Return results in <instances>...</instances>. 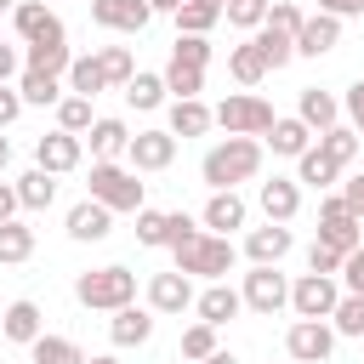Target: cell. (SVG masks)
Segmentation results:
<instances>
[{"label": "cell", "mask_w": 364, "mask_h": 364, "mask_svg": "<svg viewBox=\"0 0 364 364\" xmlns=\"http://www.w3.org/2000/svg\"><path fill=\"white\" fill-rule=\"evenodd\" d=\"M256 171H262V142H256V136H228V142H216V148L205 154V165H199V176H205L210 188L250 182Z\"/></svg>", "instance_id": "1"}, {"label": "cell", "mask_w": 364, "mask_h": 364, "mask_svg": "<svg viewBox=\"0 0 364 364\" xmlns=\"http://www.w3.org/2000/svg\"><path fill=\"white\" fill-rule=\"evenodd\" d=\"M74 296L80 307H97V313H119L136 301V273L131 267H91L74 279Z\"/></svg>", "instance_id": "2"}, {"label": "cell", "mask_w": 364, "mask_h": 364, "mask_svg": "<svg viewBox=\"0 0 364 364\" xmlns=\"http://www.w3.org/2000/svg\"><path fill=\"white\" fill-rule=\"evenodd\" d=\"M171 250H176V267L199 273V279H222L233 267V239L228 233H193L188 245H171Z\"/></svg>", "instance_id": "3"}, {"label": "cell", "mask_w": 364, "mask_h": 364, "mask_svg": "<svg viewBox=\"0 0 364 364\" xmlns=\"http://www.w3.org/2000/svg\"><path fill=\"white\" fill-rule=\"evenodd\" d=\"M91 199H102L108 210H142V182L136 171H119L114 159L91 165Z\"/></svg>", "instance_id": "4"}, {"label": "cell", "mask_w": 364, "mask_h": 364, "mask_svg": "<svg viewBox=\"0 0 364 364\" xmlns=\"http://www.w3.org/2000/svg\"><path fill=\"white\" fill-rule=\"evenodd\" d=\"M273 102H262V97H228L222 108H216V125L228 131V136H267L273 131Z\"/></svg>", "instance_id": "5"}, {"label": "cell", "mask_w": 364, "mask_h": 364, "mask_svg": "<svg viewBox=\"0 0 364 364\" xmlns=\"http://www.w3.org/2000/svg\"><path fill=\"white\" fill-rule=\"evenodd\" d=\"M284 301H290V284H284L279 262H273V267H262V262H256V267L245 273V307H256V313H267V318H273Z\"/></svg>", "instance_id": "6"}, {"label": "cell", "mask_w": 364, "mask_h": 364, "mask_svg": "<svg viewBox=\"0 0 364 364\" xmlns=\"http://www.w3.org/2000/svg\"><path fill=\"white\" fill-rule=\"evenodd\" d=\"M336 301H341V290H336V279H330V273H307V279H296V284H290V307H296L301 318H330V313H336Z\"/></svg>", "instance_id": "7"}, {"label": "cell", "mask_w": 364, "mask_h": 364, "mask_svg": "<svg viewBox=\"0 0 364 364\" xmlns=\"http://www.w3.org/2000/svg\"><path fill=\"white\" fill-rule=\"evenodd\" d=\"M284 347H290V358H296V364H324V358H330V347H336V336H330V324H324V318H296V324H290V336H284Z\"/></svg>", "instance_id": "8"}, {"label": "cell", "mask_w": 364, "mask_h": 364, "mask_svg": "<svg viewBox=\"0 0 364 364\" xmlns=\"http://www.w3.org/2000/svg\"><path fill=\"white\" fill-rule=\"evenodd\" d=\"M125 154H131V171H165L176 159V131H136Z\"/></svg>", "instance_id": "9"}, {"label": "cell", "mask_w": 364, "mask_h": 364, "mask_svg": "<svg viewBox=\"0 0 364 364\" xmlns=\"http://www.w3.org/2000/svg\"><path fill=\"white\" fill-rule=\"evenodd\" d=\"M34 165H40V171H51V176L74 171V165H80V136L57 125L51 136H40V142H34Z\"/></svg>", "instance_id": "10"}, {"label": "cell", "mask_w": 364, "mask_h": 364, "mask_svg": "<svg viewBox=\"0 0 364 364\" xmlns=\"http://www.w3.org/2000/svg\"><path fill=\"white\" fill-rule=\"evenodd\" d=\"M91 17H97L102 28L142 34V28H148V17H154V6H148V0H91Z\"/></svg>", "instance_id": "11"}, {"label": "cell", "mask_w": 364, "mask_h": 364, "mask_svg": "<svg viewBox=\"0 0 364 364\" xmlns=\"http://www.w3.org/2000/svg\"><path fill=\"white\" fill-rule=\"evenodd\" d=\"M193 301V284H188V273L182 267H171V273H154L148 279V307L154 313H182Z\"/></svg>", "instance_id": "12"}, {"label": "cell", "mask_w": 364, "mask_h": 364, "mask_svg": "<svg viewBox=\"0 0 364 364\" xmlns=\"http://www.w3.org/2000/svg\"><path fill=\"white\" fill-rule=\"evenodd\" d=\"M108 228H114V210L102 205V199H80L74 210H68V239H108Z\"/></svg>", "instance_id": "13"}, {"label": "cell", "mask_w": 364, "mask_h": 364, "mask_svg": "<svg viewBox=\"0 0 364 364\" xmlns=\"http://www.w3.org/2000/svg\"><path fill=\"white\" fill-rule=\"evenodd\" d=\"M336 40H341V17H330V11H318V17H307L296 28V51L301 57H324Z\"/></svg>", "instance_id": "14"}, {"label": "cell", "mask_w": 364, "mask_h": 364, "mask_svg": "<svg viewBox=\"0 0 364 364\" xmlns=\"http://www.w3.org/2000/svg\"><path fill=\"white\" fill-rule=\"evenodd\" d=\"M17 34L34 46V40H63V17L57 11H46L40 0H23L17 6Z\"/></svg>", "instance_id": "15"}, {"label": "cell", "mask_w": 364, "mask_h": 364, "mask_svg": "<svg viewBox=\"0 0 364 364\" xmlns=\"http://www.w3.org/2000/svg\"><path fill=\"white\" fill-rule=\"evenodd\" d=\"M318 239H324V245H336V250L347 256V250H358V245H364V222H358L353 210H336V216H318Z\"/></svg>", "instance_id": "16"}, {"label": "cell", "mask_w": 364, "mask_h": 364, "mask_svg": "<svg viewBox=\"0 0 364 364\" xmlns=\"http://www.w3.org/2000/svg\"><path fill=\"white\" fill-rule=\"evenodd\" d=\"M245 250H250V262L273 267L279 256H290V228H284V222H267V228H256V233L245 239Z\"/></svg>", "instance_id": "17"}, {"label": "cell", "mask_w": 364, "mask_h": 364, "mask_svg": "<svg viewBox=\"0 0 364 364\" xmlns=\"http://www.w3.org/2000/svg\"><path fill=\"white\" fill-rule=\"evenodd\" d=\"M108 336H114V347H142V341L154 336V313H142V307L131 301V307H119V313H114Z\"/></svg>", "instance_id": "18"}, {"label": "cell", "mask_w": 364, "mask_h": 364, "mask_svg": "<svg viewBox=\"0 0 364 364\" xmlns=\"http://www.w3.org/2000/svg\"><path fill=\"white\" fill-rule=\"evenodd\" d=\"M267 142H273V154H290V159H301V154L313 148V125H307L301 114H296V119H273Z\"/></svg>", "instance_id": "19"}, {"label": "cell", "mask_w": 364, "mask_h": 364, "mask_svg": "<svg viewBox=\"0 0 364 364\" xmlns=\"http://www.w3.org/2000/svg\"><path fill=\"white\" fill-rule=\"evenodd\" d=\"M262 210H267V222H290V216L301 210V193H296V182H290V176H273V182H262Z\"/></svg>", "instance_id": "20"}, {"label": "cell", "mask_w": 364, "mask_h": 364, "mask_svg": "<svg viewBox=\"0 0 364 364\" xmlns=\"http://www.w3.org/2000/svg\"><path fill=\"white\" fill-rule=\"evenodd\" d=\"M205 228H216V233L245 228V199H239L233 188H216V193H210V205H205Z\"/></svg>", "instance_id": "21"}, {"label": "cell", "mask_w": 364, "mask_h": 364, "mask_svg": "<svg viewBox=\"0 0 364 364\" xmlns=\"http://www.w3.org/2000/svg\"><path fill=\"white\" fill-rule=\"evenodd\" d=\"M0 324H6V336H11V341H23V347H34V341L46 336V318H40V307H34V301H11Z\"/></svg>", "instance_id": "22"}, {"label": "cell", "mask_w": 364, "mask_h": 364, "mask_svg": "<svg viewBox=\"0 0 364 364\" xmlns=\"http://www.w3.org/2000/svg\"><path fill=\"white\" fill-rule=\"evenodd\" d=\"M210 119H216V114H210L199 97H176V102H171V131H176V136H205Z\"/></svg>", "instance_id": "23"}, {"label": "cell", "mask_w": 364, "mask_h": 364, "mask_svg": "<svg viewBox=\"0 0 364 364\" xmlns=\"http://www.w3.org/2000/svg\"><path fill=\"white\" fill-rule=\"evenodd\" d=\"M193 307H199V318H205V324H228V318L245 307V296H239L233 284H210V290H205Z\"/></svg>", "instance_id": "24"}, {"label": "cell", "mask_w": 364, "mask_h": 364, "mask_svg": "<svg viewBox=\"0 0 364 364\" xmlns=\"http://www.w3.org/2000/svg\"><path fill=\"white\" fill-rule=\"evenodd\" d=\"M68 91H74V97H97V91H108L102 63H97V57H74V63H68Z\"/></svg>", "instance_id": "25"}, {"label": "cell", "mask_w": 364, "mask_h": 364, "mask_svg": "<svg viewBox=\"0 0 364 364\" xmlns=\"http://www.w3.org/2000/svg\"><path fill=\"white\" fill-rule=\"evenodd\" d=\"M336 171H341V165H336L324 148H307V154L296 159V182H307V188H330V182H336Z\"/></svg>", "instance_id": "26"}, {"label": "cell", "mask_w": 364, "mask_h": 364, "mask_svg": "<svg viewBox=\"0 0 364 364\" xmlns=\"http://www.w3.org/2000/svg\"><path fill=\"white\" fill-rule=\"evenodd\" d=\"M17 199H23V210H46L51 199H57V182H51V171H28V176H17Z\"/></svg>", "instance_id": "27"}, {"label": "cell", "mask_w": 364, "mask_h": 364, "mask_svg": "<svg viewBox=\"0 0 364 364\" xmlns=\"http://www.w3.org/2000/svg\"><path fill=\"white\" fill-rule=\"evenodd\" d=\"M256 46H262L267 68H284V63L296 57V34H284V28H273V23H262V28H256Z\"/></svg>", "instance_id": "28"}, {"label": "cell", "mask_w": 364, "mask_h": 364, "mask_svg": "<svg viewBox=\"0 0 364 364\" xmlns=\"http://www.w3.org/2000/svg\"><path fill=\"white\" fill-rule=\"evenodd\" d=\"M228 68H233V80H239V85H256V80L267 74V57H262V46H256V40H245V46H233Z\"/></svg>", "instance_id": "29"}, {"label": "cell", "mask_w": 364, "mask_h": 364, "mask_svg": "<svg viewBox=\"0 0 364 364\" xmlns=\"http://www.w3.org/2000/svg\"><path fill=\"white\" fill-rule=\"evenodd\" d=\"M336 114H341V108H336V97H330V91H318V85H307V91H301V119H307L313 131H330V125H336Z\"/></svg>", "instance_id": "30"}, {"label": "cell", "mask_w": 364, "mask_h": 364, "mask_svg": "<svg viewBox=\"0 0 364 364\" xmlns=\"http://www.w3.org/2000/svg\"><path fill=\"white\" fill-rule=\"evenodd\" d=\"M216 17H222L216 0H182V11H176V34H210Z\"/></svg>", "instance_id": "31"}, {"label": "cell", "mask_w": 364, "mask_h": 364, "mask_svg": "<svg viewBox=\"0 0 364 364\" xmlns=\"http://www.w3.org/2000/svg\"><path fill=\"white\" fill-rule=\"evenodd\" d=\"M68 46L63 40H34L28 46V68H40V74H68Z\"/></svg>", "instance_id": "32"}, {"label": "cell", "mask_w": 364, "mask_h": 364, "mask_svg": "<svg viewBox=\"0 0 364 364\" xmlns=\"http://www.w3.org/2000/svg\"><path fill=\"white\" fill-rule=\"evenodd\" d=\"M119 148H131V131H125L119 119H97V125H91V154H97V159H114Z\"/></svg>", "instance_id": "33"}, {"label": "cell", "mask_w": 364, "mask_h": 364, "mask_svg": "<svg viewBox=\"0 0 364 364\" xmlns=\"http://www.w3.org/2000/svg\"><path fill=\"white\" fill-rule=\"evenodd\" d=\"M28 256H34V228L0 222V262H28Z\"/></svg>", "instance_id": "34"}, {"label": "cell", "mask_w": 364, "mask_h": 364, "mask_svg": "<svg viewBox=\"0 0 364 364\" xmlns=\"http://www.w3.org/2000/svg\"><path fill=\"white\" fill-rule=\"evenodd\" d=\"M17 91H23V102H34V108H46V102H63V85H57V74H40V68H28Z\"/></svg>", "instance_id": "35"}, {"label": "cell", "mask_w": 364, "mask_h": 364, "mask_svg": "<svg viewBox=\"0 0 364 364\" xmlns=\"http://www.w3.org/2000/svg\"><path fill=\"white\" fill-rule=\"evenodd\" d=\"M125 102H131V108H159V102H165V74H131Z\"/></svg>", "instance_id": "36"}, {"label": "cell", "mask_w": 364, "mask_h": 364, "mask_svg": "<svg viewBox=\"0 0 364 364\" xmlns=\"http://www.w3.org/2000/svg\"><path fill=\"white\" fill-rule=\"evenodd\" d=\"M34 364H85V353L68 336H40L34 341Z\"/></svg>", "instance_id": "37"}, {"label": "cell", "mask_w": 364, "mask_h": 364, "mask_svg": "<svg viewBox=\"0 0 364 364\" xmlns=\"http://www.w3.org/2000/svg\"><path fill=\"white\" fill-rule=\"evenodd\" d=\"M165 91H176V97H199V91H205V68L171 57V68H165Z\"/></svg>", "instance_id": "38"}, {"label": "cell", "mask_w": 364, "mask_h": 364, "mask_svg": "<svg viewBox=\"0 0 364 364\" xmlns=\"http://www.w3.org/2000/svg\"><path fill=\"white\" fill-rule=\"evenodd\" d=\"M318 148H324L336 165H347V159L358 154V131H353V125H330V131H318Z\"/></svg>", "instance_id": "39"}, {"label": "cell", "mask_w": 364, "mask_h": 364, "mask_svg": "<svg viewBox=\"0 0 364 364\" xmlns=\"http://www.w3.org/2000/svg\"><path fill=\"white\" fill-rule=\"evenodd\" d=\"M102 74H108V85H131V74H136V63H131V46H102Z\"/></svg>", "instance_id": "40"}, {"label": "cell", "mask_w": 364, "mask_h": 364, "mask_svg": "<svg viewBox=\"0 0 364 364\" xmlns=\"http://www.w3.org/2000/svg\"><path fill=\"white\" fill-rule=\"evenodd\" d=\"M57 125L74 131V136L91 131V125H97V119H91V97H63V102H57Z\"/></svg>", "instance_id": "41"}, {"label": "cell", "mask_w": 364, "mask_h": 364, "mask_svg": "<svg viewBox=\"0 0 364 364\" xmlns=\"http://www.w3.org/2000/svg\"><path fill=\"white\" fill-rule=\"evenodd\" d=\"M136 239L142 245H171V210H136Z\"/></svg>", "instance_id": "42"}, {"label": "cell", "mask_w": 364, "mask_h": 364, "mask_svg": "<svg viewBox=\"0 0 364 364\" xmlns=\"http://www.w3.org/2000/svg\"><path fill=\"white\" fill-rule=\"evenodd\" d=\"M210 353H216V324H205V318H199L193 330H182V358H193V364H205Z\"/></svg>", "instance_id": "43"}, {"label": "cell", "mask_w": 364, "mask_h": 364, "mask_svg": "<svg viewBox=\"0 0 364 364\" xmlns=\"http://www.w3.org/2000/svg\"><path fill=\"white\" fill-rule=\"evenodd\" d=\"M330 318H336V330H341V336H358V341H364V296H341Z\"/></svg>", "instance_id": "44"}, {"label": "cell", "mask_w": 364, "mask_h": 364, "mask_svg": "<svg viewBox=\"0 0 364 364\" xmlns=\"http://www.w3.org/2000/svg\"><path fill=\"white\" fill-rule=\"evenodd\" d=\"M233 28H262L267 23V0H228V11H222Z\"/></svg>", "instance_id": "45"}, {"label": "cell", "mask_w": 364, "mask_h": 364, "mask_svg": "<svg viewBox=\"0 0 364 364\" xmlns=\"http://www.w3.org/2000/svg\"><path fill=\"white\" fill-rule=\"evenodd\" d=\"M171 57H176V63H193V68H205V63H210V40H205V34H176Z\"/></svg>", "instance_id": "46"}, {"label": "cell", "mask_w": 364, "mask_h": 364, "mask_svg": "<svg viewBox=\"0 0 364 364\" xmlns=\"http://www.w3.org/2000/svg\"><path fill=\"white\" fill-rule=\"evenodd\" d=\"M341 262H347V256H341L336 245L313 239V250H307V267H313V273H341Z\"/></svg>", "instance_id": "47"}, {"label": "cell", "mask_w": 364, "mask_h": 364, "mask_svg": "<svg viewBox=\"0 0 364 364\" xmlns=\"http://www.w3.org/2000/svg\"><path fill=\"white\" fill-rule=\"evenodd\" d=\"M267 23H273V28H284V34H296V28L307 23V17H301V11L290 6V0H273V11H267Z\"/></svg>", "instance_id": "48"}, {"label": "cell", "mask_w": 364, "mask_h": 364, "mask_svg": "<svg viewBox=\"0 0 364 364\" xmlns=\"http://www.w3.org/2000/svg\"><path fill=\"white\" fill-rule=\"evenodd\" d=\"M341 279H347V290H353V296H364V245H358V250H347Z\"/></svg>", "instance_id": "49"}, {"label": "cell", "mask_w": 364, "mask_h": 364, "mask_svg": "<svg viewBox=\"0 0 364 364\" xmlns=\"http://www.w3.org/2000/svg\"><path fill=\"white\" fill-rule=\"evenodd\" d=\"M17 114H23V91H11V85L0 80V131H6V125H11Z\"/></svg>", "instance_id": "50"}, {"label": "cell", "mask_w": 364, "mask_h": 364, "mask_svg": "<svg viewBox=\"0 0 364 364\" xmlns=\"http://www.w3.org/2000/svg\"><path fill=\"white\" fill-rule=\"evenodd\" d=\"M347 119H353V131L364 136V80H353V91H347Z\"/></svg>", "instance_id": "51"}, {"label": "cell", "mask_w": 364, "mask_h": 364, "mask_svg": "<svg viewBox=\"0 0 364 364\" xmlns=\"http://www.w3.org/2000/svg\"><path fill=\"white\" fill-rule=\"evenodd\" d=\"M341 199H347V205H353V216L364 222V171H358V176H353V182L341 188Z\"/></svg>", "instance_id": "52"}, {"label": "cell", "mask_w": 364, "mask_h": 364, "mask_svg": "<svg viewBox=\"0 0 364 364\" xmlns=\"http://www.w3.org/2000/svg\"><path fill=\"white\" fill-rule=\"evenodd\" d=\"M318 11H330V17H358L364 0H318Z\"/></svg>", "instance_id": "53"}, {"label": "cell", "mask_w": 364, "mask_h": 364, "mask_svg": "<svg viewBox=\"0 0 364 364\" xmlns=\"http://www.w3.org/2000/svg\"><path fill=\"white\" fill-rule=\"evenodd\" d=\"M17 205H23V199H17V188H6V182H0V222H11V210H17Z\"/></svg>", "instance_id": "54"}, {"label": "cell", "mask_w": 364, "mask_h": 364, "mask_svg": "<svg viewBox=\"0 0 364 364\" xmlns=\"http://www.w3.org/2000/svg\"><path fill=\"white\" fill-rule=\"evenodd\" d=\"M11 74H17V51H11V46H0V80H11Z\"/></svg>", "instance_id": "55"}, {"label": "cell", "mask_w": 364, "mask_h": 364, "mask_svg": "<svg viewBox=\"0 0 364 364\" xmlns=\"http://www.w3.org/2000/svg\"><path fill=\"white\" fill-rule=\"evenodd\" d=\"M205 364H239V358H233V353H222V347H216V353H210V358H205Z\"/></svg>", "instance_id": "56"}, {"label": "cell", "mask_w": 364, "mask_h": 364, "mask_svg": "<svg viewBox=\"0 0 364 364\" xmlns=\"http://www.w3.org/2000/svg\"><path fill=\"white\" fill-rule=\"evenodd\" d=\"M154 11H182V0H148Z\"/></svg>", "instance_id": "57"}, {"label": "cell", "mask_w": 364, "mask_h": 364, "mask_svg": "<svg viewBox=\"0 0 364 364\" xmlns=\"http://www.w3.org/2000/svg\"><path fill=\"white\" fill-rule=\"evenodd\" d=\"M6 159H11V142H6V136H0V171H6Z\"/></svg>", "instance_id": "58"}, {"label": "cell", "mask_w": 364, "mask_h": 364, "mask_svg": "<svg viewBox=\"0 0 364 364\" xmlns=\"http://www.w3.org/2000/svg\"><path fill=\"white\" fill-rule=\"evenodd\" d=\"M85 364H119V358H108V353H102V358H85Z\"/></svg>", "instance_id": "59"}, {"label": "cell", "mask_w": 364, "mask_h": 364, "mask_svg": "<svg viewBox=\"0 0 364 364\" xmlns=\"http://www.w3.org/2000/svg\"><path fill=\"white\" fill-rule=\"evenodd\" d=\"M6 6H11V0H0V11H6Z\"/></svg>", "instance_id": "60"}]
</instances>
